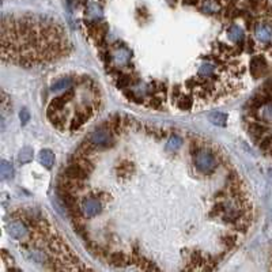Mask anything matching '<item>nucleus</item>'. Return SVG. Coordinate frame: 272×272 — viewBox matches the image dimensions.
<instances>
[{
  "label": "nucleus",
  "instance_id": "nucleus-1",
  "mask_svg": "<svg viewBox=\"0 0 272 272\" xmlns=\"http://www.w3.org/2000/svg\"><path fill=\"white\" fill-rule=\"evenodd\" d=\"M253 38L258 49L272 55V7H267L265 15L253 25Z\"/></svg>",
  "mask_w": 272,
  "mask_h": 272
},
{
  "label": "nucleus",
  "instance_id": "nucleus-2",
  "mask_svg": "<svg viewBox=\"0 0 272 272\" xmlns=\"http://www.w3.org/2000/svg\"><path fill=\"white\" fill-rule=\"evenodd\" d=\"M195 165H196V169L199 170V172H202V173H210L216 166L215 157H214L210 151H199L196 157H195Z\"/></svg>",
  "mask_w": 272,
  "mask_h": 272
},
{
  "label": "nucleus",
  "instance_id": "nucleus-3",
  "mask_svg": "<svg viewBox=\"0 0 272 272\" xmlns=\"http://www.w3.org/2000/svg\"><path fill=\"white\" fill-rule=\"evenodd\" d=\"M80 211L86 218H93V216L98 215L99 211H101V202L98 199H94V197L85 199L82 202V206H80Z\"/></svg>",
  "mask_w": 272,
  "mask_h": 272
},
{
  "label": "nucleus",
  "instance_id": "nucleus-4",
  "mask_svg": "<svg viewBox=\"0 0 272 272\" xmlns=\"http://www.w3.org/2000/svg\"><path fill=\"white\" fill-rule=\"evenodd\" d=\"M90 142L95 147H106L110 143V133L105 128H99L97 131H94L90 136Z\"/></svg>",
  "mask_w": 272,
  "mask_h": 272
},
{
  "label": "nucleus",
  "instance_id": "nucleus-5",
  "mask_svg": "<svg viewBox=\"0 0 272 272\" xmlns=\"http://www.w3.org/2000/svg\"><path fill=\"white\" fill-rule=\"evenodd\" d=\"M9 233L13 238L17 239H22L25 235L28 234V227L25 225L24 222H11L9 225Z\"/></svg>",
  "mask_w": 272,
  "mask_h": 272
},
{
  "label": "nucleus",
  "instance_id": "nucleus-6",
  "mask_svg": "<svg viewBox=\"0 0 272 272\" xmlns=\"http://www.w3.org/2000/svg\"><path fill=\"white\" fill-rule=\"evenodd\" d=\"M227 33H229V38L233 43H241L244 40V32H242V29L239 28V26H235V25L230 26Z\"/></svg>",
  "mask_w": 272,
  "mask_h": 272
},
{
  "label": "nucleus",
  "instance_id": "nucleus-7",
  "mask_svg": "<svg viewBox=\"0 0 272 272\" xmlns=\"http://www.w3.org/2000/svg\"><path fill=\"white\" fill-rule=\"evenodd\" d=\"M40 162L47 166L48 169H51L53 164H55V155L51 150H43L40 153Z\"/></svg>",
  "mask_w": 272,
  "mask_h": 272
},
{
  "label": "nucleus",
  "instance_id": "nucleus-8",
  "mask_svg": "<svg viewBox=\"0 0 272 272\" xmlns=\"http://www.w3.org/2000/svg\"><path fill=\"white\" fill-rule=\"evenodd\" d=\"M71 85H72V80H71L70 78H64V79L57 80L56 83L52 86V90H53V91H60V90L70 89Z\"/></svg>",
  "mask_w": 272,
  "mask_h": 272
},
{
  "label": "nucleus",
  "instance_id": "nucleus-9",
  "mask_svg": "<svg viewBox=\"0 0 272 272\" xmlns=\"http://www.w3.org/2000/svg\"><path fill=\"white\" fill-rule=\"evenodd\" d=\"M0 173H2V177H3V179H10V177H13V173H14L13 166H11L7 161H3V162H2V166H0Z\"/></svg>",
  "mask_w": 272,
  "mask_h": 272
},
{
  "label": "nucleus",
  "instance_id": "nucleus-10",
  "mask_svg": "<svg viewBox=\"0 0 272 272\" xmlns=\"http://www.w3.org/2000/svg\"><path fill=\"white\" fill-rule=\"evenodd\" d=\"M210 120H211L214 124H216V125H225L226 121H227V116L219 112L212 113L211 116H210Z\"/></svg>",
  "mask_w": 272,
  "mask_h": 272
},
{
  "label": "nucleus",
  "instance_id": "nucleus-11",
  "mask_svg": "<svg viewBox=\"0 0 272 272\" xmlns=\"http://www.w3.org/2000/svg\"><path fill=\"white\" fill-rule=\"evenodd\" d=\"M212 74H214V66L210 64V63H206V64H203V66L199 68V75L202 76V78L212 76Z\"/></svg>",
  "mask_w": 272,
  "mask_h": 272
},
{
  "label": "nucleus",
  "instance_id": "nucleus-12",
  "mask_svg": "<svg viewBox=\"0 0 272 272\" xmlns=\"http://www.w3.org/2000/svg\"><path fill=\"white\" fill-rule=\"evenodd\" d=\"M204 10H206L207 13L214 14V13L219 11V5H218L216 2H214V0H207L206 3H204Z\"/></svg>",
  "mask_w": 272,
  "mask_h": 272
},
{
  "label": "nucleus",
  "instance_id": "nucleus-13",
  "mask_svg": "<svg viewBox=\"0 0 272 272\" xmlns=\"http://www.w3.org/2000/svg\"><path fill=\"white\" fill-rule=\"evenodd\" d=\"M181 145H183V141L180 139L179 136H173L169 141V143H168V149H170V150H177L179 147H181Z\"/></svg>",
  "mask_w": 272,
  "mask_h": 272
},
{
  "label": "nucleus",
  "instance_id": "nucleus-14",
  "mask_svg": "<svg viewBox=\"0 0 272 272\" xmlns=\"http://www.w3.org/2000/svg\"><path fill=\"white\" fill-rule=\"evenodd\" d=\"M19 160L22 161V162H28V161L32 160V150L30 149H24V150L21 151Z\"/></svg>",
  "mask_w": 272,
  "mask_h": 272
},
{
  "label": "nucleus",
  "instance_id": "nucleus-15",
  "mask_svg": "<svg viewBox=\"0 0 272 272\" xmlns=\"http://www.w3.org/2000/svg\"><path fill=\"white\" fill-rule=\"evenodd\" d=\"M179 106L181 109H185V110H188V109L192 108V99L189 98H183L179 101Z\"/></svg>",
  "mask_w": 272,
  "mask_h": 272
},
{
  "label": "nucleus",
  "instance_id": "nucleus-16",
  "mask_svg": "<svg viewBox=\"0 0 272 272\" xmlns=\"http://www.w3.org/2000/svg\"><path fill=\"white\" fill-rule=\"evenodd\" d=\"M21 118H22V121L26 122L29 120V113L26 112V110H22V113H21Z\"/></svg>",
  "mask_w": 272,
  "mask_h": 272
},
{
  "label": "nucleus",
  "instance_id": "nucleus-17",
  "mask_svg": "<svg viewBox=\"0 0 272 272\" xmlns=\"http://www.w3.org/2000/svg\"><path fill=\"white\" fill-rule=\"evenodd\" d=\"M271 269H272V260H271Z\"/></svg>",
  "mask_w": 272,
  "mask_h": 272
}]
</instances>
